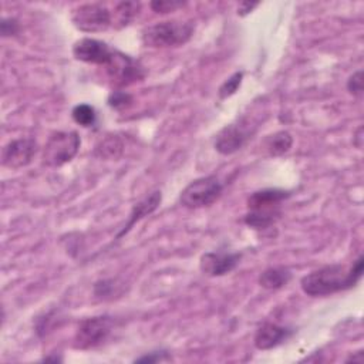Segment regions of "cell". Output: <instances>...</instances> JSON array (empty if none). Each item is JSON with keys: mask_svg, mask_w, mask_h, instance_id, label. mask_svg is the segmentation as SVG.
<instances>
[{"mask_svg": "<svg viewBox=\"0 0 364 364\" xmlns=\"http://www.w3.org/2000/svg\"><path fill=\"white\" fill-rule=\"evenodd\" d=\"M95 154L101 158L115 159L122 154V142L117 135H108L97 145Z\"/></svg>", "mask_w": 364, "mask_h": 364, "instance_id": "obj_19", "label": "cell"}, {"mask_svg": "<svg viewBox=\"0 0 364 364\" xmlns=\"http://www.w3.org/2000/svg\"><path fill=\"white\" fill-rule=\"evenodd\" d=\"M347 90L354 97H361L363 95V71L361 70L353 73L348 77V80H347Z\"/></svg>", "mask_w": 364, "mask_h": 364, "instance_id": "obj_25", "label": "cell"}, {"mask_svg": "<svg viewBox=\"0 0 364 364\" xmlns=\"http://www.w3.org/2000/svg\"><path fill=\"white\" fill-rule=\"evenodd\" d=\"M291 280V272L284 266L264 269L259 276V284L267 290H279Z\"/></svg>", "mask_w": 364, "mask_h": 364, "instance_id": "obj_16", "label": "cell"}, {"mask_svg": "<svg viewBox=\"0 0 364 364\" xmlns=\"http://www.w3.org/2000/svg\"><path fill=\"white\" fill-rule=\"evenodd\" d=\"M293 145V136L289 131H277L264 139V148L272 156H280L290 151Z\"/></svg>", "mask_w": 364, "mask_h": 364, "instance_id": "obj_17", "label": "cell"}, {"mask_svg": "<svg viewBox=\"0 0 364 364\" xmlns=\"http://www.w3.org/2000/svg\"><path fill=\"white\" fill-rule=\"evenodd\" d=\"M294 330L286 326H279L276 323H264L262 324L255 334L253 344L257 350H270L293 336Z\"/></svg>", "mask_w": 364, "mask_h": 364, "instance_id": "obj_12", "label": "cell"}, {"mask_svg": "<svg viewBox=\"0 0 364 364\" xmlns=\"http://www.w3.org/2000/svg\"><path fill=\"white\" fill-rule=\"evenodd\" d=\"M81 139L75 131L53 132L43 149V164L58 168L70 162L80 149Z\"/></svg>", "mask_w": 364, "mask_h": 364, "instance_id": "obj_4", "label": "cell"}, {"mask_svg": "<svg viewBox=\"0 0 364 364\" xmlns=\"http://www.w3.org/2000/svg\"><path fill=\"white\" fill-rule=\"evenodd\" d=\"M73 119L81 127H92L95 124V109L90 104H78L71 111Z\"/></svg>", "mask_w": 364, "mask_h": 364, "instance_id": "obj_20", "label": "cell"}, {"mask_svg": "<svg viewBox=\"0 0 364 364\" xmlns=\"http://www.w3.org/2000/svg\"><path fill=\"white\" fill-rule=\"evenodd\" d=\"M161 200H162V193L161 191H154L152 193H149L146 198H144L142 200H139L138 203L134 205L131 213H129V218L125 223V226L117 233V239H119L121 236H124L125 233L129 232V229L141 219H144L145 216L151 215L152 212L156 210V208L161 205Z\"/></svg>", "mask_w": 364, "mask_h": 364, "instance_id": "obj_13", "label": "cell"}, {"mask_svg": "<svg viewBox=\"0 0 364 364\" xmlns=\"http://www.w3.org/2000/svg\"><path fill=\"white\" fill-rule=\"evenodd\" d=\"M38 151V144L34 138H18L4 145L1 151V164L10 169L27 166Z\"/></svg>", "mask_w": 364, "mask_h": 364, "instance_id": "obj_10", "label": "cell"}, {"mask_svg": "<svg viewBox=\"0 0 364 364\" xmlns=\"http://www.w3.org/2000/svg\"><path fill=\"white\" fill-rule=\"evenodd\" d=\"M364 270V257L360 255L350 267L344 264H327L301 277V290L311 297L328 296L354 287Z\"/></svg>", "mask_w": 364, "mask_h": 364, "instance_id": "obj_1", "label": "cell"}, {"mask_svg": "<svg viewBox=\"0 0 364 364\" xmlns=\"http://www.w3.org/2000/svg\"><path fill=\"white\" fill-rule=\"evenodd\" d=\"M185 3L183 1H176V0H155L151 1L149 6L155 13H161V14H166V13H172L176 9L182 7Z\"/></svg>", "mask_w": 364, "mask_h": 364, "instance_id": "obj_23", "label": "cell"}, {"mask_svg": "<svg viewBox=\"0 0 364 364\" xmlns=\"http://www.w3.org/2000/svg\"><path fill=\"white\" fill-rule=\"evenodd\" d=\"M171 360V355L168 354V351L165 350H159V351H151V353H146L138 358H135L134 361L135 363H161V361H168Z\"/></svg>", "mask_w": 364, "mask_h": 364, "instance_id": "obj_26", "label": "cell"}, {"mask_svg": "<svg viewBox=\"0 0 364 364\" xmlns=\"http://www.w3.org/2000/svg\"><path fill=\"white\" fill-rule=\"evenodd\" d=\"M240 257V253L233 252H208L200 256L199 269L203 274L210 277L225 276L237 267Z\"/></svg>", "mask_w": 364, "mask_h": 364, "instance_id": "obj_11", "label": "cell"}, {"mask_svg": "<svg viewBox=\"0 0 364 364\" xmlns=\"http://www.w3.org/2000/svg\"><path fill=\"white\" fill-rule=\"evenodd\" d=\"M114 53L115 50H112L107 43L90 37L80 38L73 46V55L75 60L94 65L105 67L112 60Z\"/></svg>", "mask_w": 364, "mask_h": 364, "instance_id": "obj_9", "label": "cell"}, {"mask_svg": "<svg viewBox=\"0 0 364 364\" xmlns=\"http://www.w3.org/2000/svg\"><path fill=\"white\" fill-rule=\"evenodd\" d=\"M74 27L82 33H101L114 26V13L102 3H84L71 10Z\"/></svg>", "mask_w": 364, "mask_h": 364, "instance_id": "obj_5", "label": "cell"}, {"mask_svg": "<svg viewBox=\"0 0 364 364\" xmlns=\"http://www.w3.org/2000/svg\"><path fill=\"white\" fill-rule=\"evenodd\" d=\"M347 361H358V363H361L363 361V351H358L357 353V355H351L350 358H347Z\"/></svg>", "mask_w": 364, "mask_h": 364, "instance_id": "obj_29", "label": "cell"}, {"mask_svg": "<svg viewBox=\"0 0 364 364\" xmlns=\"http://www.w3.org/2000/svg\"><path fill=\"white\" fill-rule=\"evenodd\" d=\"M108 77L118 87H127L142 81L145 77L144 67L129 55L115 50L112 60L105 65Z\"/></svg>", "mask_w": 364, "mask_h": 364, "instance_id": "obj_8", "label": "cell"}, {"mask_svg": "<svg viewBox=\"0 0 364 364\" xmlns=\"http://www.w3.org/2000/svg\"><path fill=\"white\" fill-rule=\"evenodd\" d=\"M291 192L279 189V188H266L250 193L247 198V208L257 209V208H276L283 200L290 198Z\"/></svg>", "mask_w": 364, "mask_h": 364, "instance_id": "obj_14", "label": "cell"}, {"mask_svg": "<svg viewBox=\"0 0 364 364\" xmlns=\"http://www.w3.org/2000/svg\"><path fill=\"white\" fill-rule=\"evenodd\" d=\"M0 30H1V36L3 37H11V36H16L20 31V24H18V21L16 18L4 17L1 20Z\"/></svg>", "mask_w": 364, "mask_h": 364, "instance_id": "obj_27", "label": "cell"}, {"mask_svg": "<svg viewBox=\"0 0 364 364\" xmlns=\"http://www.w3.org/2000/svg\"><path fill=\"white\" fill-rule=\"evenodd\" d=\"M255 129L256 127L252 125L246 117H242L218 132L215 149L222 155H232L245 146V144L252 138Z\"/></svg>", "mask_w": 364, "mask_h": 364, "instance_id": "obj_7", "label": "cell"}, {"mask_svg": "<svg viewBox=\"0 0 364 364\" xmlns=\"http://www.w3.org/2000/svg\"><path fill=\"white\" fill-rule=\"evenodd\" d=\"M242 78H243V73L242 71H236L235 74H232L218 90V95L220 100H226L229 97H232L237 88L242 84Z\"/></svg>", "mask_w": 364, "mask_h": 364, "instance_id": "obj_21", "label": "cell"}, {"mask_svg": "<svg viewBox=\"0 0 364 364\" xmlns=\"http://www.w3.org/2000/svg\"><path fill=\"white\" fill-rule=\"evenodd\" d=\"M141 4L138 1H119L114 7V26H128L138 14Z\"/></svg>", "mask_w": 364, "mask_h": 364, "instance_id": "obj_18", "label": "cell"}, {"mask_svg": "<svg viewBox=\"0 0 364 364\" xmlns=\"http://www.w3.org/2000/svg\"><path fill=\"white\" fill-rule=\"evenodd\" d=\"M223 192V183L216 175H208L189 182L179 195L182 206L199 209L216 202Z\"/></svg>", "mask_w": 364, "mask_h": 364, "instance_id": "obj_3", "label": "cell"}, {"mask_svg": "<svg viewBox=\"0 0 364 364\" xmlns=\"http://www.w3.org/2000/svg\"><path fill=\"white\" fill-rule=\"evenodd\" d=\"M259 6V3H250V1H242L240 4H239V9H237V14L239 16H246V14H249L253 9H256Z\"/></svg>", "mask_w": 364, "mask_h": 364, "instance_id": "obj_28", "label": "cell"}, {"mask_svg": "<svg viewBox=\"0 0 364 364\" xmlns=\"http://www.w3.org/2000/svg\"><path fill=\"white\" fill-rule=\"evenodd\" d=\"M282 210L279 206L276 208H257V209H249V212L245 215L243 222L256 230L267 229L272 225L277 222L280 218Z\"/></svg>", "mask_w": 364, "mask_h": 364, "instance_id": "obj_15", "label": "cell"}, {"mask_svg": "<svg viewBox=\"0 0 364 364\" xmlns=\"http://www.w3.org/2000/svg\"><path fill=\"white\" fill-rule=\"evenodd\" d=\"M115 289H117L115 282L112 279H105V280H100L95 283L94 293L97 297L105 299V297L112 296L115 293Z\"/></svg>", "mask_w": 364, "mask_h": 364, "instance_id": "obj_24", "label": "cell"}, {"mask_svg": "<svg viewBox=\"0 0 364 364\" xmlns=\"http://www.w3.org/2000/svg\"><path fill=\"white\" fill-rule=\"evenodd\" d=\"M193 31L192 21L166 20L145 27L141 33V40L145 47L151 48L179 47L192 38Z\"/></svg>", "mask_w": 364, "mask_h": 364, "instance_id": "obj_2", "label": "cell"}, {"mask_svg": "<svg viewBox=\"0 0 364 364\" xmlns=\"http://www.w3.org/2000/svg\"><path fill=\"white\" fill-rule=\"evenodd\" d=\"M132 104V95L125 91H112L108 97V105L114 109H124Z\"/></svg>", "mask_w": 364, "mask_h": 364, "instance_id": "obj_22", "label": "cell"}, {"mask_svg": "<svg viewBox=\"0 0 364 364\" xmlns=\"http://www.w3.org/2000/svg\"><path fill=\"white\" fill-rule=\"evenodd\" d=\"M114 326V320L109 316H94L80 321L75 336L74 347L80 350H88L102 344Z\"/></svg>", "mask_w": 364, "mask_h": 364, "instance_id": "obj_6", "label": "cell"}]
</instances>
